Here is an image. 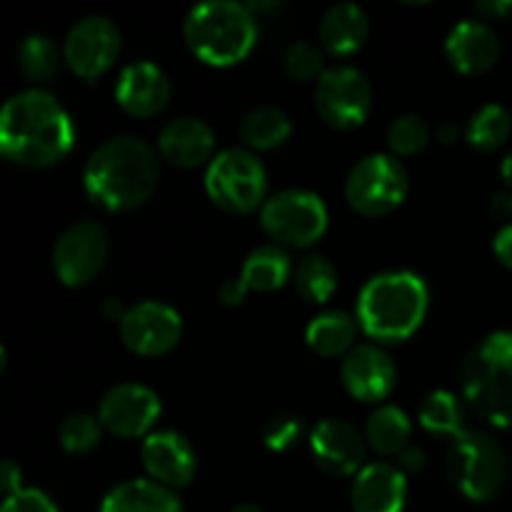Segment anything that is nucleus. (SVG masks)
Here are the masks:
<instances>
[{
	"mask_svg": "<svg viewBox=\"0 0 512 512\" xmlns=\"http://www.w3.org/2000/svg\"><path fill=\"white\" fill-rule=\"evenodd\" d=\"M73 148V123L45 90H23L0 113V150L23 168H50Z\"/></svg>",
	"mask_w": 512,
	"mask_h": 512,
	"instance_id": "f257e3e1",
	"label": "nucleus"
},
{
	"mask_svg": "<svg viewBox=\"0 0 512 512\" xmlns=\"http://www.w3.org/2000/svg\"><path fill=\"white\" fill-rule=\"evenodd\" d=\"M85 193L110 213H128L153 198L160 183V163L143 140L110 138L93 150L83 173Z\"/></svg>",
	"mask_w": 512,
	"mask_h": 512,
	"instance_id": "f03ea898",
	"label": "nucleus"
},
{
	"mask_svg": "<svg viewBox=\"0 0 512 512\" xmlns=\"http://www.w3.org/2000/svg\"><path fill=\"white\" fill-rule=\"evenodd\" d=\"M428 303L430 295L423 278L405 270L383 273L360 290V328L380 343H400L423 325Z\"/></svg>",
	"mask_w": 512,
	"mask_h": 512,
	"instance_id": "7ed1b4c3",
	"label": "nucleus"
},
{
	"mask_svg": "<svg viewBox=\"0 0 512 512\" xmlns=\"http://www.w3.org/2000/svg\"><path fill=\"white\" fill-rule=\"evenodd\" d=\"M183 38L200 63L230 68L250 55L258 38V25L248 5L218 0L190 10Z\"/></svg>",
	"mask_w": 512,
	"mask_h": 512,
	"instance_id": "20e7f679",
	"label": "nucleus"
},
{
	"mask_svg": "<svg viewBox=\"0 0 512 512\" xmlns=\"http://www.w3.org/2000/svg\"><path fill=\"white\" fill-rule=\"evenodd\" d=\"M460 385L475 415L495 428L512 425V333H493L475 345L460 368Z\"/></svg>",
	"mask_w": 512,
	"mask_h": 512,
	"instance_id": "39448f33",
	"label": "nucleus"
},
{
	"mask_svg": "<svg viewBox=\"0 0 512 512\" xmlns=\"http://www.w3.org/2000/svg\"><path fill=\"white\" fill-rule=\"evenodd\" d=\"M448 478L473 503H490L508 483V460L490 435L463 430L450 440Z\"/></svg>",
	"mask_w": 512,
	"mask_h": 512,
	"instance_id": "423d86ee",
	"label": "nucleus"
},
{
	"mask_svg": "<svg viewBox=\"0 0 512 512\" xmlns=\"http://www.w3.org/2000/svg\"><path fill=\"white\" fill-rule=\"evenodd\" d=\"M265 168L250 150L228 148L215 155L205 173L208 198L230 215H248L265 200ZM265 205V203H263Z\"/></svg>",
	"mask_w": 512,
	"mask_h": 512,
	"instance_id": "0eeeda50",
	"label": "nucleus"
},
{
	"mask_svg": "<svg viewBox=\"0 0 512 512\" xmlns=\"http://www.w3.org/2000/svg\"><path fill=\"white\" fill-rule=\"evenodd\" d=\"M408 170L393 155H368L350 170L345 180V200L365 218H383L398 210L408 198Z\"/></svg>",
	"mask_w": 512,
	"mask_h": 512,
	"instance_id": "6e6552de",
	"label": "nucleus"
},
{
	"mask_svg": "<svg viewBox=\"0 0 512 512\" xmlns=\"http://www.w3.org/2000/svg\"><path fill=\"white\" fill-rule=\"evenodd\" d=\"M260 225L280 245L310 248L328 228V210L323 200L308 190H283L265 200Z\"/></svg>",
	"mask_w": 512,
	"mask_h": 512,
	"instance_id": "1a4fd4ad",
	"label": "nucleus"
},
{
	"mask_svg": "<svg viewBox=\"0 0 512 512\" xmlns=\"http://www.w3.org/2000/svg\"><path fill=\"white\" fill-rule=\"evenodd\" d=\"M315 108L330 128H360L373 110V88L360 70L338 65L325 70L323 78L318 80Z\"/></svg>",
	"mask_w": 512,
	"mask_h": 512,
	"instance_id": "9d476101",
	"label": "nucleus"
},
{
	"mask_svg": "<svg viewBox=\"0 0 512 512\" xmlns=\"http://www.w3.org/2000/svg\"><path fill=\"white\" fill-rule=\"evenodd\" d=\"M110 255L108 233L103 225L83 220L65 230L53 248V270L68 288H80L98 278Z\"/></svg>",
	"mask_w": 512,
	"mask_h": 512,
	"instance_id": "9b49d317",
	"label": "nucleus"
},
{
	"mask_svg": "<svg viewBox=\"0 0 512 512\" xmlns=\"http://www.w3.org/2000/svg\"><path fill=\"white\" fill-rule=\"evenodd\" d=\"M120 48H123V38H120L118 25L108 18L90 15L70 28L63 45V60L78 78L95 80L113 68Z\"/></svg>",
	"mask_w": 512,
	"mask_h": 512,
	"instance_id": "f8f14e48",
	"label": "nucleus"
},
{
	"mask_svg": "<svg viewBox=\"0 0 512 512\" xmlns=\"http://www.w3.org/2000/svg\"><path fill=\"white\" fill-rule=\"evenodd\" d=\"M120 338L130 353L160 358L180 343L183 320L170 305L148 300L128 308L125 318L120 320Z\"/></svg>",
	"mask_w": 512,
	"mask_h": 512,
	"instance_id": "ddd939ff",
	"label": "nucleus"
},
{
	"mask_svg": "<svg viewBox=\"0 0 512 512\" xmlns=\"http://www.w3.org/2000/svg\"><path fill=\"white\" fill-rule=\"evenodd\" d=\"M160 415V400L145 385H115L100 400L98 420L115 438H143Z\"/></svg>",
	"mask_w": 512,
	"mask_h": 512,
	"instance_id": "4468645a",
	"label": "nucleus"
},
{
	"mask_svg": "<svg viewBox=\"0 0 512 512\" xmlns=\"http://www.w3.org/2000/svg\"><path fill=\"white\" fill-rule=\"evenodd\" d=\"M340 380L345 390L360 403H380L388 398L398 383L393 358L378 345H355L340 365Z\"/></svg>",
	"mask_w": 512,
	"mask_h": 512,
	"instance_id": "2eb2a0df",
	"label": "nucleus"
},
{
	"mask_svg": "<svg viewBox=\"0 0 512 512\" xmlns=\"http://www.w3.org/2000/svg\"><path fill=\"white\" fill-rule=\"evenodd\" d=\"M310 453L328 475L348 478L363 470L365 438L345 420H320L310 433Z\"/></svg>",
	"mask_w": 512,
	"mask_h": 512,
	"instance_id": "dca6fc26",
	"label": "nucleus"
},
{
	"mask_svg": "<svg viewBox=\"0 0 512 512\" xmlns=\"http://www.w3.org/2000/svg\"><path fill=\"white\" fill-rule=\"evenodd\" d=\"M143 465L155 483L175 490L193 483L198 458H195L193 445L183 435L173 433V430H160V433L145 438Z\"/></svg>",
	"mask_w": 512,
	"mask_h": 512,
	"instance_id": "f3484780",
	"label": "nucleus"
},
{
	"mask_svg": "<svg viewBox=\"0 0 512 512\" xmlns=\"http://www.w3.org/2000/svg\"><path fill=\"white\" fill-rule=\"evenodd\" d=\"M115 100L133 118H155L170 100V80L158 65L133 63L120 73Z\"/></svg>",
	"mask_w": 512,
	"mask_h": 512,
	"instance_id": "a211bd4d",
	"label": "nucleus"
},
{
	"mask_svg": "<svg viewBox=\"0 0 512 512\" xmlns=\"http://www.w3.org/2000/svg\"><path fill=\"white\" fill-rule=\"evenodd\" d=\"M408 500V480L398 465H365L350 488L355 512H403Z\"/></svg>",
	"mask_w": 512,
	"mask_h": 512,
	"instance_id": "6ab92c4d",
	"label": "nucleus"
},
{
	"mask_svg": "<svg viewBox=\"0 0 512 512\" xmlns=\"http://www.w3.org/2000/svg\"><path fill=\"white\" fill-rule=\"evenodd\" d=\"M445 55L450 65L463 75H483L498 63L500 40L480 20H465L450 30L445 40Z\"/></svg>",
	"mask_w": 512,
	"mask_h": 512,
	"instance_id": "aec40b11",
	"label": "nucleus"
},
{
	"mask_svg": "<svg viewBox=\"0 0 512 512\" xmlns=\"http://www.w3.org/2000/svg\"><path fill=\"white\" fill-rule=\"evenodd\" d=\"M158 150L175 168H200L213 158L215 135L198 118H175L160 130Z\"/></svg>",
	"mask_w": 512,
	"mask_h": 512,
	"instance_id": "412c9836",
	"label": "nucleus"
},
{
	"mask_svg": "<svg viewBox=\"0 0 512 512\" xmlns=\"http://www.w3.org/2000/svg\"><path fill=\"white\" fill-rule=\"evenodd\" d=\"M368 30V15L363 8L353 3H338L325 10L323 20H320V45L325 53L345 58L363 48V43L368 40Z\"/></svg>",
	"mask_w": 512,
	"mask_h": 512,
	"instance_id": "4be33fe9",
	"label": "nucleus"
},
{
	"mask_svg": "<svg viewBox=\"0 0 512 512\" xmlns=\"http://www.w3.org/2000/svg\"><path fill=\"white\" fill-rule=\"evenodd\" d=\"M100 512H180V500L155 480H128L105 495Z\"/></svg>",
	"mask_w": 512,
	"mask_h": 512,
	"instance_id": "5701e85b",
	"label": "nucleus"
},
{
	"mask_svg": "<svg viewBox=\"0 0 512 512\" xmlns=\"http://www.w3.org/2000/svg\"><path fill=\"white\" fill-rule=\"evenodd\" d=\"M355 335H358V323L340 310H328V313L318 315L305 330V340L320 358L348 355L355 348Z\"/></svg>",
	"mask_w": 512,
	"mask_h": 512,
	"instance_id": "b1692460",
	"label": "nucleus"
},
{
	"mask_svg": "<svg viewBox=\"0 0 512 512\" xmlns=\"http://www.w3.org/2000/svg\"><path fill=\"white\" fill-rule=\"evenodd\" d=\"M413 428L408 415L395 405H383L375 410L365 425V443L385 458H398L403 450L410 448Z\"/></svg>",
	"mask_w": 512,
	"mask_h": 512,
	"instance_id": "393cba45",
	"label": "nucleus"
},
{
	"mask_svg": "<svg viewBox=\"0 0 512 512\" xmlns=\"http://www.w3.org/2000/svg\"><path fill=\"white\" fill-rule=\"evenodd\" d=\"M290 278V258L278 245H260L248 255L240 280L255 293H275Z\"/></svg>",
	"mask_w": 512,
	"mask_h": 512,
	"instance_id": "a878e982",
	"label": "nucleus"
},
{
	"mask_svg": "<svg viewBox=\"0 0 512 512\" xmlns=\"http://www.w3.org/2000/svg\"><path fill=\"white\" fill-rule=\"evenodd\" d=\"M293 133L288 115L278 108H255L240 125V138L253 150H273Z\"/></svg>",
	"mask_w": 512,
	"mask_h": 512,
	"instance_id": "bb28decb",
	"label": "nucleus"
},
{
	"mask_svg": "<svg viewBox=\"0 0 512 512\" xmlns=\"http://www.w3.org/2000/svg\"><path fill=\"white\" fill-rule=\"evenodd\" d=\"M512 133V115L503 105H485L478 113L470 118L465 138H468L470 148L478 153H495L508 143Z\"/></svg>",
	"mask_w": 512,
	"mask_h": 512,
	"instance_id": "cd10ccee",
	"label": "nucleus"
},
{
	"mask_svg": "<svg viewBox=\"0 0 512 512\" xmlns=\"http://www.w3.org/2000/svg\"><path fill=\"white\" fill-rule=\"evenodd\" d=\"M420 425L433 435L453 440L463 433V405L448 390H435L420 405Z\"/></svg>",
	"mask_w": 512,
	"mask_h": 512,
	"instance_id": "c85d7f7f",
	"label": "nucleus"
},
{
	"mask_svg": "<svg viewBox=\"0 0 512 512\" xmlns=\"http://www.w3.org/2000/svg\"><path fill=\"white\" fill-rule=\"evenodd\" d=\"M295 288L308 303H328L338 288V275L323 255H308L295 270Z\"/></svg>",
	"mask_w": 512,
	"mask_h": 512,
	"instance_id": "c756f323",
	"label": "nucleus"
},
{
	"mask_svg": "<svg viewBox=\"0 0 512 512\" xmlns=\"http://www.w3.org/2000/svg\"><path fill=\"white\" fill-rule=\"evenodd\" d=\"M18 68L33 83H45L55 78L60 68V53L55 43L45 35H30L18 48Z\"/></svg>",
	"mask_w": 512,
	"mask_h": 512,
	"instance_id": "7c9ffc66",
	"label": "nucleus"
},
{
	"mask_svg": "<svg viewBox=\"0 0 512 512\" xmlns=\"http://www.w3.org/2000/svg\"><path fill=\"white\" fill-rule=\"evenodd\" d=\"M430 143V128L420 115H400L388 128V148L395 155H418Z\"/></svg>",
	"mask_w": 512,
	"mask_h": 512,
	"instance_id": "2f4dec72",
	"label": "nucleus"
},
{
	"mask_svg": "<svg viewBox=\"0 0 512 512\" xmlns=\"http://www.w3.org/2000/svg\"><path fill=\"white\" fill-rule=\"evenodd\" d=\"M100 438H103V425L93 415H70L60 425V445L73 455H85L93 448H98Z\"/></svg>",
	"mask_w": 512,
	"mask_h": 512,
	"instance_id": "473e14b6",
	"label": "nucleus"
},
{
	"mask_svg": "<svg viewBox=\"0 0 512 512\" xmlns=\"http://www.w3.org/2000/svg\"><path fill=\"white\" fill-rule=\"evenodd\" d=\"M283 68L298 83H310L320 80L325 75V58L323 50L315 48L313 43H293L283 55Z\"/></svg>",
	"mask_w": 512,
	"mask_h": 512,
	"instance_id": "72a5a7b5",
	"label": "nucleus"
},
{
	"mask_svg": "<svg viewBox=\"0 0 512 512\" xmlns=\"http://www.w3.org/2000/svg\"><path fill=\"white\" fill-rule=\"evenodd\" d=\"M305 425L303 418L293 413H278L265 423L263 428V443L275 453H288L295 445L303 440Z\"/></svg>",
	"mask_w": 512,
	"mask_h": 512,
	"instance_id": "f704fd0d",
	"label": "nucleus"
},
{
	"mask_svg": "<svg viewBox=\"0 0 512 512\" xmlns=\"http://www.w3.org/2000/svg\"><path fill=\"white\" fill-rule=\"evenodd\" d=\"M0 512H60L58 505L40 490H18L15 495L5 498Z\"/></svg>",
	"mask_w": 512,
	"mask_h": 512,
	"instance_id": "c9c22d12",
	"label": "nucleus"
},
{
	"mask_svg": "<svg viewBox=\"0 0 512 512\" xmlns=\"http://www.w3.org/2000/svg\"><path fill=\"white\" fill-rule=\"evenodd\" d=\"M250 290L245 288V283L240 278H233V280H225L223 285H220L218 290V298L220 303L225 305V308H238V305H243L245 295H248Z\"/></svg>",
	"mask_w": 512,
	"mask_h": 512,
	"instance_id": "e433bc0d",
	"label": "nucleus"
},
{
	"mask_svg": "<svg viewBox=\"0 0 512 512\" xmlns=\"http://www.w3.org/2000/svg\"><path fill=\"white\" fill-rule=\"evenodd\" d=\"M493 250H495V258L500 260V265H505V268L512 270V223L505 225V228H500V233L495 235Z\"/></svg>",
	"mask_w": 512,
	"mask_h": 512,
	"instance_id": "4c0bfd02",
	"label": "nucleus"
},
{
	"mask_svg": "<svg viewBox=\"0 0 512 512\" xmlns=\"http://www.w3.org/2000/svg\"><path fill=\"white\" fill-rule=\"evenodd\" d=\"M20 480H23V475H20V468L13 463V460H5L3 468H0V485H3V493L5 498H10V495H15L20 488Z\"/></svg>",
	"mask_w": 512,
	"mask_h": 512,
	"instance_id": "58836bf2",
	"label": "nucleus"
},
{
	"mask_svg": "<svg viewBox=\"0 0 512 512\" xmlns=\"http://www.w3.org/2000/svg\"><path fill=\"white\" fill-rule=\"evenodd\" d=\"M398 468L403 470L405 475L420 473V470L425 468V453H423V450H418V448H413V445H410L408 450H403V453L398 455Z\"/></svg>",
	"mask_w": 512,
	"mask_h": 512,
	"instance_id": "ea45409f",
	"label": "nucleus"
},
{
	"mask_svg": "<svg viewBox=\"0 0 512 512\" xmlns=\"http://www.w3.org/2000/svg\"><path fill=\"white\" fill-rule=\"evenodd\" d=\"M475 10L490 20H505L512 15V3H508V0H490V3H478Z\"/></svg>",
	"mask_w": 512,
	"mask_h": 512,
	"instance_id": "a19ab883",
	"label": "nucleus"
},
{
	"mask_svg": "<svg viewBox=\"0 0 512 512\" xmlns=\"http://www.w3.org/2000/svg\"><path fill=\"white\" fill-rule=\"evenodd\" d=\"M490 210H493L495 218L510 220L512 218V190H503V193L495 195L493 203H490Z\"/></svg>",
	"mask_w": 512,
	"mask_h": 512,
	"instance_id": "79ce46f5",
	"label": "nucleus"
},
{
	"mask_svg": "<svg viewBox=\"0 0 512 512\" xmlns=\"http://www.w3.org/2000/svg\"><path fill=\"white\" fill-rule=\"evenodd\" d=\"M438 140L443 145H453L455 140H460V128L455 123H443L438 128Z\"/></svg>",
	"mask_w": 512,
	"mask_h": 512,
	"instance_id": "37998d69",
	"label": "nucleus"
},
{
	"mask_svg": "<svg viewBox=\"0 0 512 512\" xmlns=\"http://www.w3.org/2000/svg\"><path fill=\"white\" fill-rule=\"evenodd\" d=\"M125 313H128V310L123 308V305H120V300H108V303L103 305V315L108 320H123L125 318Z\"/></svg>",
	"mask_w": 512,
	"mask_h": 512,
	"instance_id": "c03bdc74",
	"label": "nucleus"
},
{
	"mask_svg": "<svg viewBox=\"0 0 512 512\" xmlns=\"http://www.w3.org/2000/svg\"><path fill=\"white\" fill-rule=\"evenodd\" d=\"M500 173H503L505 185H508V188L512 190V153L503 160V168H500Z\"/></svg>",
	"mask_w": 512,
	"mask_h": 512,
	"instance_id": "a18cd8bd",
	"label": "nucleus"
},
{
	"mask_svg": "<svg viewBox=\"0 0 512 512\" xmlns=\"http://www.w3.org/2000/svg\"><path fill=\"white\" fill-rule=\"evenodd\" d=\"M230 512H263V510L255 508V505H238V508H233Z\"/></svg>",
	"mask_w": 512,
	"mask_h": 512,
	"instance_id": "49530a36",
	"label": "nucleus"
}]
</instances>
